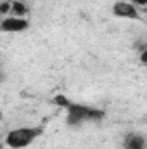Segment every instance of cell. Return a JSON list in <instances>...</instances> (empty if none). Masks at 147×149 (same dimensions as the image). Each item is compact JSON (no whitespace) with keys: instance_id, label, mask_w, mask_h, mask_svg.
I'll return each instance as SVG.
<instances>
[{"instance_id":"9","label":"cell","mask_w":147,"mask_h":149,"mask_svg":"<svg viewBox=\"0 0 147 149\" xmlns=\"http://www.w3.org/2000/svg\"><path fill=\"white\" fill-rule=\"evenodd\" d=\"M132 3H133V5H146L147 0H132Z\"/></svg>"},{"instance_id":"10","label":"cell","mask_w":147,"mask_h":149,"mask_svg":"<svg viewBox=\"0 0 147 149\" xmlns=\"http://www.w3.org/2000/svg\"><path fill=\"white\" fill-rule=\"evenodd\" d=\"M3 78H5V76L2 74V71H0V81H3Z\"/></svg>"},{"instance_id":"4","label":"cell","mask_w":147,"mask_h":149,"mask_svg":"<svg viewBox=\"0 0 147 149\" xmlns=\"http://www.w3.org/2000/svg\"><path fill=\"white\" fill-rule=\"evenodd\" d=\"M112 16L121 19H139V10H137V5H133L132 2L119 0V2H114L112 5Z\"/></svg>"},{"instance_id":"1","label":"cell","mask_w":147,"mask_h":149,"mask_svg":"<svg viewBox=\"0 0 147 149\" xmlns=\"http://www.w3.org/2000/svg\"><path fill=\"white\" fill-rule=\"evenodd\" d=\"M64 109H66V123H68V127H73V128L81 127L87 121H101V120L106 118L104 109L78 104V102H73V101H69V104Z\"/></svg>"},{"instance_id":"3","label":"cell","mask_w":147,"mask_h":149,"mask_svg":"<svg viewBox=\"0 0 147 149\" xmlns=\"http://www.w3.org/2000/svg\"><path fill=\"white\" fill-rule=\"evenodd\" d=\"M30 28V21L26 17L5 16L0 19V33H23Z\"/></svg>"},{"instance_id":"12","label":"cell","mask_w":147,"mask_h":149,"mask_svg":"<svg viewBox=\"0 0 147 149\" xmlns=\"http://www.w3.org/2000/svg\"><path fill=\"white\" fill-rule=\"evenodd\" d=\"M0 120H2V111H0Z\"/></svg>"},{"instance_id":"6","label":"cell","mask_w":147,"mask_h":149,"mask_svg":"<svg viewBox=\"0 0 147 149\" xmlns=\"http://www.w3.org/2000/svg\"><path fill=\"white\" fill-rule=\"evenodd\" d=\"M9 16H14V17H26L28 16V7L24 2H19V0H12V5H10V14Z\"/></svg>"},{"instance_id":"5","label":"cell","mask_w":147,"mask_h":149,"mask_svg":"<svg viewBox=\"0 0 147 149\" xmlns=\"http://www.w3.org/2000/svg\"><path fill=\"white\" fill-rule=\"evenodd\" d=\"M125 149H146V137L139 132H128L123 137Z\"/></svg>"},{"instance_id":"8","label":"cell","mask_w":147,"mask_h":149,"mask_svg":"<svg viewBox=\"0 0 147 149\" xmlns=\"http://www.w3.org/2000/svg\"><path fill=\"white\" fill-rule=\"evenodd\" d=\"M52 102H54V104H57V106H61V108H66V106L69 104V99H68L66 95L59 94V95H55V97L52 99Z\"/></svg>"},{"instance_id":"11","label":"cell","mask_w":147,"mask_h":149,"mask_svg":"<svg viewBox=\"0 0 147 149\" xmlns=\"http://www.w3.org/2000/svg\"><path fill=\"white\" fill-rule=\"evenodd\" d=\"M5 148V144H3V142H0V149H3Z\"/></svg>"},{"instance_id":"2","label":"cell","mask_w":147,"mask_h":149,"mask_svg":"<svg viewBox=\"0 0 147 149\" xmlns=\"http://www.w3.org/2000/svg\"><path fill=\"white\" fill-rule=\"evenodd\" d=\"M42 132H43V127H19V128L10 130L5 135L3 144L9 146L10 149H24L37 137H40Z\"/></svg>"},{"instance_id":"7","label":"cell","mask_w":147,"mask_h":149,"mask_svg":"<svg viewBox=\"0 0 147 149\" xmlns=\"http://www.w3.org/2000/svg\"><path fill=\"white\" fill-rule=\"evenodd\" d=\"M10 5H12V0H3V2H0V19L10 14Z\"/></svg>"}]
</instances>
